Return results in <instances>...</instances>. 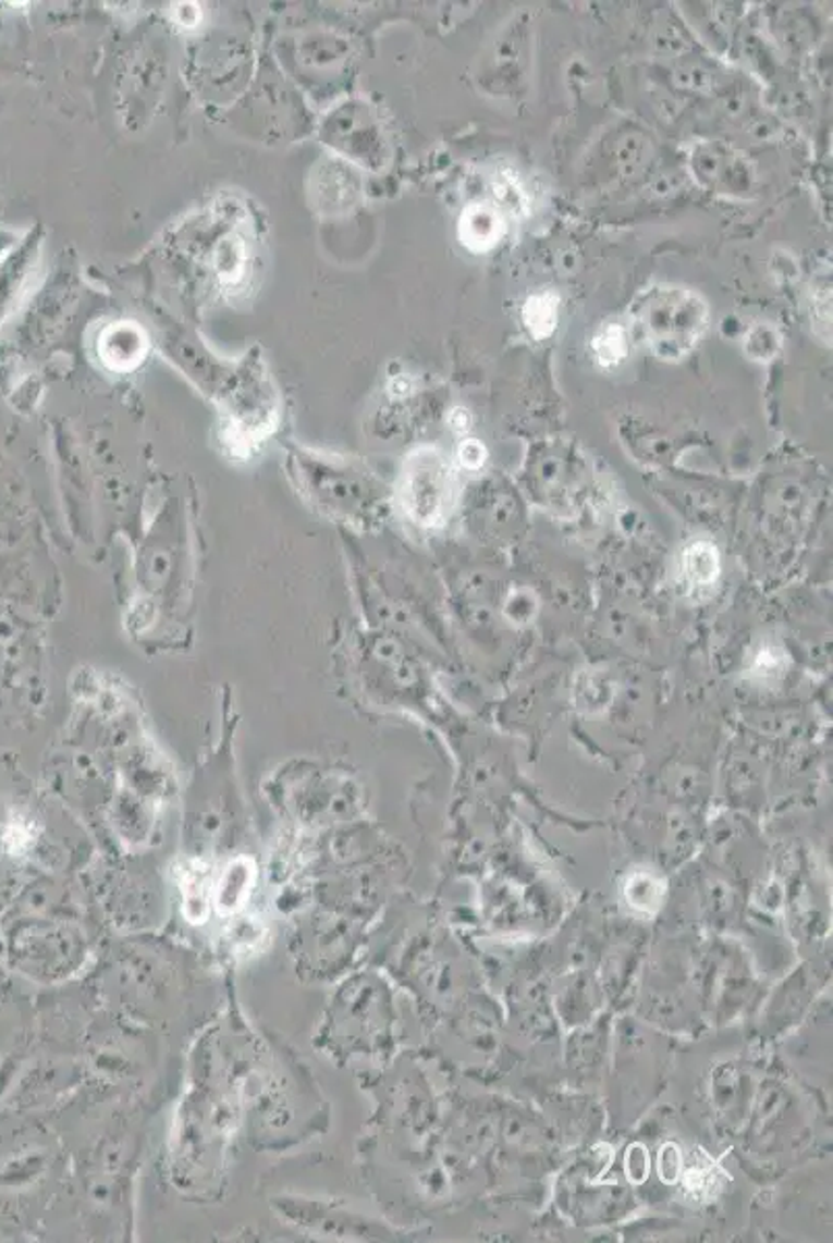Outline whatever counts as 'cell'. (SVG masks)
<instances>
[{"instance_id": "6da1fadb", "label": "cell", "mask_w": 833, "mask_h": 1243, "mask_svg": "<svg viewBox=\"0 0 833 1243\" xmlns=\"http://www.w3.org/2000/svg\"><path fill=\"white\" fill-rule=\"evenodd\" d=\"M633 320L660 359L676 361L706 334L709 307L690 288L665 284L642 291L633 307Z\"/></svg>"}, {"instance_id": "7a4b0ae2", "label": "cell", "mask_w": 833, "mask_h": 1243, "mask_svg": "<svg viewBox=\"0 0 833 1243\" xmlns=\"http://www.w3.org/2000/svg\"><path fill=\"white\" fill-rule=\"evenodd\" d=\"M405 515L419 527L446 525L458 502V479L449 458L438 448H419L406 458L399 483Z\"/></svg>"}, {"instance_id": "3957f363", "label": "cell", "mask_w": 833, "mask_h": 1243, "mask_svg": "<svg viewBox=\"0 0 833 1243\" xmlns=\"http://www.w3.org/2000/svg\"><path fill=\"white\" fill-rule=\"evenodd\" d=\"M506 229V218L498 206L488 201H475L461 214L458 238L470 254L483 256L500 245Z\"/></svg>"}, {"instance_id": "277c9868", "label": "cell", "mask_w": 833, "mask_h": 1243, "mask_svg": "<svg viewBox=\"0 0 833 1243\" xmlns=\"http://www.w3.org/2000/svg\"><path fill=\"white\" fill-rule=\"evenodd\" d=\"M678 575L690 593H709L722 575V557L718 545L709 539L690 541L681 552Z\"/></svg>"}, {"instance_id": "5b68a950", "label": "cell", "mask_w": 833, "mask_h": 1243, "mask_svg": "<svg viewBox=\"0 0 833 1243\" xmlns=\"http://www.w3.org/2000/svg\"><path fill=\"white\" fill-rule=\"evenodd\" d=\"M558 316H560V297L552 291L534 293L523 303L520 311L523 323L535 341H546L554 334Z\"/></svg>"}, {"instance_id": "8992f818", "label": "cell", "mask_w": 833, "mask_h": 1243, "mask_svg": "<svg viewBox=\"0 0 833 1243\" xmlns=\"http://www.w3.org/2000/svg\"><path fill=\"white\" fill-rule=\"evenodd\" d=\"M591 348L599 367H618L630 353V328L620 322L603 323L591 341Z\"/></svg>"}, {"instance_id": "52a82bcc", "label": "cell", "mask_w": 833, "mask_h": 1243, "mask_svg": "<svg viewBox=\"0 0 833 1243\" xmlns=\"http://www.w3.org/2000/svg\"><path fill=\"white\" fill-rule=\"evenodd\" d=\"M493 195L509 206L511 212H525L527 210V195L520 189V185L516 183V176L513 174H500L498 181L493 183Z\"/></svg>"}, {"instance_id": "ba28073f", "label": "cell", "mask_w": 833, "mask_h": 1243, "mask_svg": "<svg viewBox=\"0 0 833 1243\" xmlns=\"http://www.w3.org/2000/svg\"><path fill=\"white\" fill-rule=\"evenodd\" d=\"M456 458H458V465H461L465 471L477 472L483 469V465H486V460H488V451H486V446H483L479 440H465V442L458 446Z\"/></svg>"}, {"instance_id": "9c48e42d", "label": "cell", "mask_w": 833, "mask_h": 1243, "mask_svg": "<svg viewBox=\"0 0 833 1243\" xmlns=\"http://www.w3.org/2000/svg\"><path fill=\"white\" fill-rule=\"evenodd\" d=\"M450 428L458 433H465L470 428V415L467 408H454L450 413Z\"/></svg>"}]
</instances>
